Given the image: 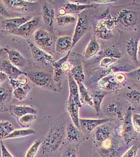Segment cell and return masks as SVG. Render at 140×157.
Returning a JSON list of instances; mask_svg holds the SVG:
<instances>
[{
	"label": "cell",
	"instance_id": "6da1fadb",
	"mask_svg": "<svg viewBox=\"0 0 140 157\" xmlns=\"http://www.w3.org/2000/svg\"><path fill=\"white\" fill-rule=\"evenodd\" d=\"M67 120L64 115L59 116L52 124L43 139L40 151L36 157H52L66 143V127Z\"/></svg>",
	"mask_w": 140,
	"mask_h": 157
},
{
	"label": "cell",
	"instance_id": "7a4b0ae2",
	"mask_svg": "<svg viewBox=\"0 0 140 157\" xmlns=\"http://www.w3.org/2000/svg\"><path fill=\"white\" fill-rule=\"evenodd\" d=\"M67 77L68 81L69 97L67 101V111L72 123L80 128L79 111L83 105L80 99L78 85L69 72L67 74Z\"/></svg>",
	"mask_w": 140,
	"mask_h": 157
},
{
	"label": "cell",
	"instance_id": "3957f363",
	"mask_svg": "<svg viewBox=\"0 0 140 157\" xmlns=\"http://www.w3.org/2000/svg\"><path fill=\"white\" fill-rule=\"evenodd\" d=\"M93 145L89 157H117L121 149L120 142L114 134L102 142Z\"/></svg>",
	"mask_w": 140,
	"mask_h": 157
},
{
	"label": "cell",
	"instance_id": "277c9868",
	"mask_svg": "<svg viewBox=\"0 0 140 157\" xmlns=\"http://www.w3.org/2000/svg\"><path fill=\"white\" fill-rule=\"evenodd\" d=\"M27 77L31 83L38 87L55 92L61 91L54 81L53 75L49 73L42 71H35L27 73Z\"/></svg>",
	"mask_w": 140,
	"mask_h": 157
},
{
	"label": "cell",
	"instance_id": "5b68a950",
	"mask_svg": "<svg viewBox=\"0 0 140 157\" xmlns=\"http://www.w3.org/2000/svg\"><path fill=\"white\" fill-rule=\"evenodd\" d=\"M72 50L67 52L66 55L58 60L55 61L52 66L53 67V78L56 85L60 89L62 90V83L63 78L65 77L66 72L68 73L72 68V63L68 61L69 57Z\"/></svg>",
	"mask_w": 140,
	"mask_h": 157
},
{
	"label": "cell",
	"instance_id": "8992f818",
	"mask_svg": "<svg viewBox=\"0 0 140 157\" xmlns=\"http://www.w3.org/2000/svg\"><path fill=\"white\" fill-rule=\"evenodd\" d=\"M90 20L88 11L86 10L78 14V19L72 36V49L88 32L90 28Z\"/></svg>",
	"mask_w": 140,
	"mask_h": 157
},
{
	"label": "cell",
	"instance_id": "52a82bcc",
	"mask_svg": "<svg viewBox=\"0 0 140 157\" xmlns=\"http://www.w3.org/2000/svg\"><path fill=\"white\" fill-rule=\"evenodd\" d=\"M132 109L129 106L126 111L123 120L121 136L126 145L134 140L136 138V131L132 123Z\"/></svg>",
	"mask_w": 140,
	"mask_h": 157
},
{
	"label": "cell",
	"instance_id": "ba28073f",
	"mask_svg": "<svg viewBox=\"0 0 140 157\" xmlns=\"http://www.w3.org/2000/svg\"><path fill=\"white\" fill-rule=\"evenodd\" d=\"M41 24V19L38 16L33 17L24 24L21 27L15 30L7 32V34L19 36L21 37L27 38L39 29Z\"/></svg>",
	"mask_w": 140,
	"mask_h": 157
},
{
	"label": "cell",
	"instance_id": "9c48e42d",
	"mask_svg": "<svg viewBox=\"0 0 140 157\" xmlns=\"http://www.w3.org/2000/svg\"><path fill=\"white\" fill-rule=\"evenodd\" d=\"M86 137L81 129L77 127L71 120L67 122L66 127V141L67 144L80 145L87 141Z\"/></svg>",
	"mask_w": 140,
	"mask_h": 157
},
{
	"label": "cell",
	"instance_id": "30bf717a",
	"mask_svg": "<svg viewBox=\"0 0 140 157\" xmlns=\"http://www.w3.org/2000/svg\"><path fill=\"white\" fill-rule=\"evenodd\" d=\"M26 42L31 51L33 58L35 60L47 66L52 65L55 63L54 57L51 54L40 48L29 39H27Z\"/></svg>",
	"mask_w": 140,
	"mask_h": 157
},
{
	"label": "cell",
	"instance_id": "8fae6325",
	"mask_svg": "<svg viewBox=\"0 0 140 157\" xmlns=\"http://www.w3.org/2000/svg\"><path fill=\"white\" fill-rule=\"evenodd\" d=\"M34 43L40 48L46 52L53 46L54 38L50 31L39 29L34 34Z\"/></svg>",
	"mask_w": 140,
	"mask_h": 157
},
{
	"label": "cell",
	"instance_id": "7c38bea8",
	"mask_svg": "<svg viewBox=\"0 0 140 157\" xmlns=\"http://www.w3.org/2000/svg\"><path fill=\"white\" fill-rule=\"evenodd\" d=\"M113 120L109 118H104L102 119H92V118H81L79 119L80 128L81 129L87 140L90 138L91 132L95 130L99 126L103 124L112 121Z\"/></svg>",
	"mask_w": 140,
	"mask_h": 157
},
{
	"label": "cell",
	"instance_id": "4fadbf2b",
	"mask_svg": "<svg viewBox=\"0 0 140 157\" xmlns=\"http://www.w3.org/2000/svg\"><path fill=\"white\" fill-rule=\"evenodd\" d=\"M114 18L117 24H120L128 29L134 27L137 21V14L129 9L122 10Z\"/></svg>",
	"mask_w": 140,
	"mask_h": 157
},
{
	"label": "cell",
	"instance_id": "5bb4252c",
	"mask_svg": "<svg viewBox=\"0 0 140 157\" xmlns=\"http://www.w3.org/2000/svg\"><path fill=\"white\" fill-rule=\"evenodd\" d=\"M99 89L111 92L121 89L124 85L119 84L115 79V73L109 74L101 78L97 83Z\"/></svg>",
	"mask_w": 140,
	"mask_h": 157
},
{
	"label": "cell",
	"instance_id": "9a60e30c",
	"mask_svg": "<svg viewBox=\"0 0 140 157\" xmlns=\"http://www.w3.org/2000/svg\"><path fill=\"white\" fill-rule=\"evenodd\" d=\"M109 123L99 126L94 130L93 144L101 143L114 134L113 126Z\"/></svg>",
	"mask_w": 140,
	"mask_h": 157
},
{
	"label": "cell",
	"instance_id": "2e32d148",
	"mask_svg": "<svg viewBox=\"0 0 140 157\" xmlns=\"http://www.w3.org/2000/svg\"><path fill=\"white\" fill-rule=\"evenodd\" d=\"M1 50L7 54L10 62L19 69L23 68L26 64V59L18 50L12 49L9 47H4Z\"/></svg>",
	"mask_w": 140,
	"mask_h": 157
},
{
	"label": "cell",
	"instance_id": "e0dca14e",
	"mask_svg": "<svg viewBox=\"0 0 140 157\" xmlns=\"http://www.w3.org/2000/svg\"><path fill=\"white\" fill-rule=\"evenodd\" d=\"M29 16L6 18L1 23L2 30L5 32H10L21 27L24 24L31 19Z\"/></svg>",
	"mask_w": 140,
	"mask_h": 157
},
{
	"label": "cell",
	"instance_id": "ac0fdd59",
	"mask_svg": "<svg viewBox=\"0 0 140 157\" xmlns=\"http://www.w3.org/2000/svg\"><path fill=\"white\" fill-rule=\"evenodd\" d=\"M1 71L6 73L9 79H17L21 75H27V73L17 68L7 60L1 61Z\"/></svg>",
	"mask_w": 140,
	"mask_h": 157
},
{
	"label": "cell",
	"instance_id": "d6986e66",
	"mask_svg": "<svg viewBox=\"0 0 140 157\" xmlns=\"http://www.w3.org/2000/svg\"><path fill=\"white\" fill-rule=\"evenodd\" d=\"M42 20L45 26L49 30H52L54 27L55 18V10L52 6L47 3H44L41 6Z\"/></svg>",
	"mask_w": 140,
	"mask_h": 157
},
{
	"label": "cell",
	"instance_id": "ffe728a7",
	"mask_svg": "<svg viewBox=\"0 0 140 157\" xmlns=\"http://www.w3.org/2000/svg\"><path fill=\"white\" fill-rule=\"evenodd\" d=\"M9 111L11 116L16 119L26 115L38 114L37 109L35 107L25 105H11Z\"/></svg>",
	"mask_w": 140,
	"mask_h": 157
},
{
	"label": "cell",
	"instance_id": "44dd1931",
	"mask_svg": "<svg viewBox=\"0 0 140 157\" xmlns=\"http://www.w3.org/2000/svg\"><path fill=\"white\" fill-rule=\"evenodd\" d=\"M72 36L65 35L59 37L55 44V52L56 54L61 55L65 52L72 50Z\"/></svg>",
	"mask_w": 140,
	"mask_h": 157
},
{
	"label": "cell",
	"instance_id": "7402d4cb",
	"mask_svg": "<svg viewBox=\"0 0 140 157\" xmlns=\"http://www.w3.org/2000/svg\"><path fill=\"white\" fill-rule=\"evenodd\" d=\"M13 97V89L11 88L0 86V109L1 112H7L9 110L10 105L9 103L11 102Z\"/></svg>",
	"mask_w": 140,
	"mask_h": 157
},
{
	"label": "cell",
	"instance_id": "603a6c76",
	"mask_svg": "<svg viewBox=\"0 0 140 157\" xmlns=\"http://www.w3.org/2000/svg\"><path fill=\"white\" fill-rule=\"evenodd\" d=\"M100 4L97 3L91 4H78L73 3L72 2H69L65 4L64 6V9H65L66 13L67 14H79L87 9H93L98 7Z\"/></svg>",
	"mask_w": 140,
	"mask_h": 157
},
{
	"label": "cell",
	"instance_id": "cb8c5ba5",
	"mask_svg": "<svg viewBox=\"0 0 140 157\" xmlns=\"http://www.w3.org/2000/svg\"><path fill=\"white\" fill-rule=\"evenodd\" d=\"M95 36L103 40H109L113 36V33L106 26L104 20L101 19L97 21L94 26Z\"/></svg>",
	"mask_w": 140,
	"mask_h": 157
},
{
	"label": "cell",
	"instance_id": "d4e9b609",
	"mask_svg": "<svg viewBox=\"0 0 140 157\" xmlns=\"http://www.w3.org/2000/svg\"><path fill=\"white\" fill-rule=\"evenodd\" d=\"M104 112L106 114L115 116L118 119L123 121L124 116L123 115L121 106L115 100L111 101L106 104L104 107Z\"/></svg>",
	"mask_w": 140,
	"mask_h": 157
},
{
	"label": "cell",
	"instance_id": "484cf974",
	"mask_svg": "<svg viewBox=\"0 0 140 157\" xmlns=\"http://www.w3.org/2000/svg\"><path fill=\"white\" fill-rule=\"evenodd\" d=\"M138 40L136 37L130 38L126 43V53L135 63H138Z\"/></svg>",
	"mask_w": 140,
	"mask_h": 157
},
{
	"label": "cell",
	"instance_id": "4316f807",
	"mask_svg": "<svg viewBox=\"0 0 140 157\" xmlns=\"http://www.w3.org/2000/svg\"><path fill=\"white\" fill-rule=\"evenodd\" d=\"M33 86L30 83L25 85H19L13 89V98L19 101H22L27 98V95L32 89Z\"/></svg>",
	"mask_w": 140,
	"mask_h": 157
},
{
	"label": "cell",
	"instance_id": "83f0119b",
	"mask_svg": "<svg viewBox=\"0 0 140 157\" xmlns=\"http://www.w3.org/2000/svg\"><path fill=\"white\" fill-rule=\"evenodd\" d=\"M79 88V96L82 105L93 107L91 93L85 86L83 82H77Z\"/></svg>",
	"mask_w": 140,
	"mask_h": 157
},
{
	"label": "cell",
	"instance_id": "f1b7e54d",
	"mask_svg": "<svg viewBox=\"0 0 140 157\" xmlns=\"http://www.w3.org/2000/svg\"><path fill=\"white\" fill-rule=\"evenodd\" d=\"M100 50V45L97 41L95 36H93L87 46L84 52V57L86 59H90L96 55Z\"/></svg>",
	"mask_w": 140,
	"mask_h": 157
},
{
	"label": "cell",
	"instance_id": "f546056e",
	"mask_svg": "<svg viewBox=\"0 0 140 157\" xmlns=\"http://www.w3.org/2000/svg\"><path fill=\"white\" fill-rule=\"evenodd\" d=\"M6 5L13 9L18 10H27L36 4V1L24 0H6L3 1Z\"/></svg>",
	"mask_w": 140,
	"mask_h": 157
},
{
	"label": "cell",
	"instance_id": "4dcf8cb0",
	"mask_svg": "<svg viewBox=\"0 0 140 157\" xmlns=\"http://www.w3.org/2000/svg\"><path fill=\"white\" fill-rule=\"evenodd\" d=\"M108 92L103 90H95L91 93L93 101V108L96 114L99 116L103 101Z\"/></svg>",
	"mask_w": 140,
	"mask_h": 157
},
{
	"label": "cell",
	"instance_id": "1f68e13d",
	"mask_svg": "<svg viewBox=\"0 0 140 157\" xmlns=\"http://www.w3.org/2000/svg\"><path fill=\"white\" fill-rule=\"evenodd\" d=\"M80 145L66 143L60 151V157H79Z\"/></svg>",
	"mask_w": 140,
	"mask_h": 157
},
{
	"label": "cell",
	"instance_id": "d6a6232c",
	"mask_svg": "<svg viewBox=\"0 0 140 157\" xmlns=\"http://www.w3.org/2000/svg\"><path fill=\"white\" fill-rule=\"evenodd\" d=\"M69 73L77 82H83L85 80V75L81 63H72V66Z\"/></svg>",
	"mask_w": 140,
	"mask_h": 157
},
{
	"label": "cell",
	"instance_id": "836d02e7",
	"mask_svg": "<svg viewBox=\"0 0 140 157\" xmlns=\"http://www.w3.org/2000/svg\"><path fill=\"white\" fill-rule=\"evenodd\" d=\"M36 134V131L33 129H15L9 136L6 137L4 140L9 139H15L25 137L27 136H31Z\"/></svg>",
	"mask_w": 140,
	"mask_h": 157
},
{
	"label": "cell",
	"instance_id": "e575fe53",
	"mask_svg": "<svg viewBox=\"0 0 140 157\" xmlns=\"http://www.w3.org/2000/svg\"><path fill=\"white\" fill-rule=\"evenodd\" d=\"M15 130L14 126L10 121L1 120L0 121V134L1 139L4 138L9 136L10 134Z\"/></svg>",
	"mask_w": 140,
	"mask_h": 157
},
{
	"label": "cell",
	"instance_id": "d590c367",
	"mask_svg": "<svg viewBox=\"0 0 140 157\" xmlns=\"http://www.w3.org/2000/svg\"><path fill=\"white\" fill-rule=\"evenodd\" d=\"M37 118V115L28 114L17 118V122L22 128H29L34 123Z\"/></svg>",
	"mask_w": 140,
	"mask_h": 157
},
{
	"label": "cell",
	"instance_id": "8d00e7d4",
	"mask_svg": "<svg viewBox=\"0 0 140 157\" xmlns=\"http://www.w3.org/2000/svg\"><path fill=\"white\" fill-rule=\"evenodd\" d=\"M56 21L59 26L64 27L75 23L76 21L75 17L70 14L65 15L63 16H57L56 18Z\"/></svg>",
	"mask_w": 140,
	"mask_h": 157
},
{
	"label": "cell",
	"instance_id": "74e56055",
	"mask_svg": "<svg viewBox=\"0 0 140 157\" xmlns=\"http://www.w3.org/2000/svg\"><path fill=\"white\" fill-rule=\"evenodd\" d=\"M42 141L43 139L41 138H38L35 140L28 149L25 154V157H36L40 151Z\"/></svg>",
	"mask_w": 140,
	"mask_h": 157
},
{
	"label": "cell",
	"instance_id": "f35d334b",
	"mask_svg": "<svg viewBox=\"0 0 140 157\" xmlns=\"http://www.w3.org/2000/svg\"><path fill=\"white\" fill-rule=\"evenodd\" d=\"M103 57H110L120 59L122 57L120 51L115 47H109L104 49L103 52Z\"/></svg>",
	"mask_w": 140,
	"mask_h": 157
},
{
	"label": "cell",
	"instance_id": "ab89813d",
	"mask_svg": "<svg viewBox=\"0 0 140 157\" xmlns=\"http://www.w3.org/2000/svg\"><path fill=\"white\" fill-rule=\"evenodd\" d=\"M140 148V143L136 141L128 150L126 151L121 157H137Z\"/></svg>",
	"mask_w": 140,
	"mask_h": 157
},
{
	"label": "cell",
	"instance_id": "60d3db41",
	"mask_svg": "<svg viewBox=\"0 0 140 157\" xmlns=\"http://www.w3.org/2000/svg\"><path fill=\"white\" fill-rule=\"evenodd\" d=\"M126 97L130 102L133 103L138 104L140 103V91L138 90H131L126 93Z\"/></svg>",
	"mask_w": 140,
	"mask_h": 157
},
{
	"label": "cell",
	"instance_id": "b9f144b4",
	"mask_svg": "<svg viewBox=\"0 0 140 157\" xmlns=\"http://www.w3.org/2000/svg\"><path fill=\"white\" fill-rule=\"evenodd\" d=\"M118 59L110 57H103L100 61L99 65L102 68H108L116 63Z\"/></svg>",
	"mask_w": 140,
	"mask_h": 157
},
{
	"label": "cell",
	"instance_id": "7bdbcfd3",
	"mask_svg": "<svg viewBox=\"0 0 140 157\" xmlns=\"http://www.w3.org/2000/svg\"><path fill=\"white\" fill-rule=\"evenodd\" d=\"M103 19L105 21L106 26L110 30H112V29H113L117 24L115 18L111 16V15L110 14L107 15Z\"/></svg>",
	"mask_w": 140,
	"mask_h": 157
},
{
	"label": "cell",
	"instance_id": "ee69618b",
	"mask_svg": "<svg viewBox=\"0 0 140 157\" xmlns=\"http://www.w3.org/2000/svg\"><path fill=\"white\" fill-rule=\"evenodd\" d=\"M132 123L136 132L140 134V114L132 113Z\"/></svg>",
	"mask_w": 140,
	"mask_h": 157
},
{
	"label": "cell",
	"instance_id": "f6af8a7d",
	"mask_svg": "<svg viewBox=\"0 0 140 157\" xmlns=\"http://www.w3.org/2000/svg\"><path fill=\"white\" fill-rule=\"evenodd\" d=\"M0 145H1V157H14L8 150L6 146L4 145V144L2 140L0 141Z\"/></svg>",
	"mask_w": 140,
	"mask_h": 157
},
{
	"label": "cell",
	"instance_id": "bcb514c9",
	"mask_svg": "<svg viewBox=\"0 0 140 157\" xmlns=\"http://www.w3.org/2000/svg\"><path fill=\"white\" fill-rule=\"evenodd\" d=\"M115 79L119 84L124 85L126 80V75L123 72H117L115 73Z\"/></svg>",
	"mask_w": 140,
	"mask_h": 157
},
{
	"label": "cell",
	"instance_id": "7dc6e473",
	"mask_svg": "<svg viewBox=\"0 0 140 157\" xmlns=\"http://www.w3.org/2000/svg\"><path fill=\"white\" fill-rule=\"evenodd\" d=\"M0 13L1 16H3L6 18H9V14L7 12L6 7H4V6L2 4V2H1L0 5Z\"/></svg>",
	"mask_w": 140,
	"mask_h": 157
},
{
	"label": "cell",
	"instance_id": "c3c4849f",
	"mask_svg": "<svg viewBox=\"0 0 140 157\" xmlns=\"http://www.w3.org/2000/svg\"><path fill=\"white\" fill-rule=\"evenodd\" d=\"M130 75L136 78L137 80L140 81V68L130 72Z\"/></svg>",
	"mask_w": 140,
	"mask_h": 157
},
{
	"label": "cell",
	"instance_id": "681fc988",
	"mask_svg": "<svg viewBox=\"0 0 140 157\" xmlns=\"http://www.w3.org/2000/svg\"><path fill=\"white\" fill-rule=\"evenodd\" d=\"M6 81H9V78L3 72H0V85H2Z\"/></svg>",
	"mask_w": 140,
	"mask_h": 157
},
{
	"label": "cell",
	"instance_id": "f907efd6",
	"mask_svg": "<svg viewBox=\"0 0 140 157\" xmlns=\"http://www.w3.org/2000/svg\"><path fill=\"white\" fill-rule=\"evenodd\" d=\"M59 14L60 16H63V15L66 14V13L65 9H64V7H61L59 9Z\"/></svg>",
	"mask_w": 140,
	"mask_h": 157
},
{
	"label": "cell",
	"instance_id": "816d5d0a",
	"mask_svg": "<svg viewBox=\"0 0 140 157\" xmlns=\"http://www.w3.org/2000/svg\"><path fill=\"white\" fill-rule=\"evenodd\" d=\"M138 54L140 56V40H138Z\"/></svg>",
	"mask_w": 140,
	"mask_h": 157
},
{
	"label": "cell",
	"instance_id": "f5cc1de1",
	"mask_svg": "<svg viewBox=\"0 0 140 157\" xmlns=\"http://www.w3.org/2000/svg\"><path fill=\"white\" fill-rule=\"evenodd\" d=\"M140 157V156H139V157Z\"/></svg>",
	"mask_w": 140,
	"mask_h": 157
}]
</instances>
